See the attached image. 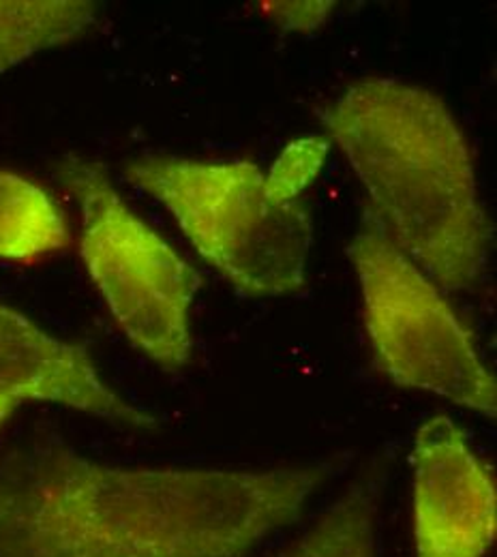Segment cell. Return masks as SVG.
I'll use <instances>...</instances> for the list:
<instances>
[{
  "label": "cell",
  "instance_id": "cell-3",
  "mask_svg": "<svg viewBox=\"0 0 497 557\" xmlns=\"http://www.w3.org/2000/svg\"><path fill=\"white\" fill-rule=\"evenodd\" d=\"M125 176L181 225L198 253L249 296H287L305 285L311 210L277 200L251 161L144 157Z\"/></svg>",
  "mask_w": 497,
  "mask_h": 557
},
{
  "label": "cell",
  "instance_id": "cell-5",
  "mask_svg": "<svg viewBox=\"0 0 497 557\" xmlns=\"http://www.w3.org/2000/svg\"><path fill=\"white\" fill-rule=\"evenodd\" d=\"M362 289L364 324L382 371L399 386L494 418L496 380L444 292L366 209L348 247Z\"/></svg>",
  "mask_w": 497,
  "mask_h": 557
},
{
  "label": "cell",
  "instance_id": "cell-13",
  "mask_svg": "<svg viewBox=\"0 0 497 557\" xmlns=\"http://www.w3.org/2000/svg\"><path fill=\"white\" fill-rule=\"evenodd\" d=\"M17 408V401L15 399H7V397H0V426L7 422V418L13 414V410Z\"/></svg>",
  "mask_w": 497,
  "mask_h": 557
},
{
  "label": "cell",
  "instance_id": "cell-12",
  "mask_svg": "<svg viewBox=\"0 0 497 557\" xmlns=\"http://www.w3.org/2000/svg\"><path fill=\"white\" fill-rule=\"evenodd\" d=\"M335 2H266L264 9L284 28L289 30H313L320 28L331 15Z\"/></svg>",
  "mask_w": 497,
  "mask_h": 557
},
{
  "label": "cell",
  "instance_id": "cell-6",
  "mask_svg": "<svg viewBox=\"0 0 497 557\" xmlns=\"http://www.w3.org/2000/svg\"><path fill=\"white\" fill-rule=\"evenodd\" d=\"M417 557H487L496 543L494 476L448 417L419 429L412 448Z\"/></svg>",
  "mask_w": 497,
  "mask_h": 557
},
{
  "label": "cell",
  "instance_id": "cell-7",
  "mask_svg": "<svg viewBox=\"0 0 497 557\" xmlns=\"http://www.w3.org/2000/svg\"><path fill=\"white\" fill-rule=\"evenodd\" d=\"M0 397L65 406L110 422L150 429L154 417L119 395L88 349L63 342L0 302Z\"/></svg>",
  "mask_w": 497,
  "mask_h": 557
},
{
  "label": "cell",
  "instance_id": "cell-1",
  "mask_svg": "<svg viewBox=\"0 0 497 557\" xmlns=\"http://www.w3.org/2000/svg\"><path fill=\"white\" fill-rule=\"evenodd\" d=\"M337 470L110 466L37 437L0 461V557H245Z\"/></svg>",
  "mask_w": 497,
  "mask_h": 557
},
{
  "label": "cell",
  "instance_id": "cell-11",
  "mask_svg": "<svg viewBox=\"0 0 497 557\" xmlns=\"http://www.w3.org/2000/svg\"><path fill=\"white\" fill-rule=\"evenodd\" d=\"M328 154V139L302 138L291 141L266 174L269 191L284 202L298 200L320 174Z\"/></svg>",
  "mask_w": 497,
  "mask_h": 557
},
{
  "label": "cell",
  "instance_id": "cell-10",
  "mask_svg": "<svg viewBox=\"0 0 497 557\" xmlns=\"http://www.w3.org/2000/svg\"><path fill=\"white\" fill-rule=\"evenodd\" d=\"M97 11L88 0H0V75L77 39L95 26Z\"/></svg>",
  "mask_w": 497,
  "mask_h": 557
},
{
  "label": "cell",
  "instance_id": "cell-8",
  "mask_svg": "<svg viewBox=\"0 0 497 557\" xmlns=\"http://www.w3.org/2000/svg\"><path fill=\"white\" fill-rule=\"evenodd\" d=\"M384 472L362 474L298 539L269 557H380Z\"/></svg>",
  "mask_w": 497,
  "mask_h": 557
},
{
  "label": "cell",
  "instance_id": "cell-4",
  "mask_svg": "<svg viewBox=\"0 0 497 557\" xmlns=\"http://www.w3.org/2000/svg\"><path fill=\"white\" fill-rule=\"evenodd\" d=\"M59 176L79 205V253L112 318L154 364L183 369L200 273L125 205L101 163L70 154Z\"/></svg>",
  "mask_w": 497,
  "mask_h": 557
},
{
  "label": "cell",
  "instance_id": "cell-9",
  "mask_svg": "<svg viewBox=\"0 0 497 557\" xmlns=\"http://www.w3.org/2000/svg\"><path fill=\"white\" fill-rule=\"evenodd\" d=\"M63 210L46 189L0 170V260L37 262L70 247Z\"/></svg>",
  "mask_w": 497,
  "mask_h": 557
},
{
  "label": "cell",
  "instance_id": "cell-2",
  "mask_svg": "<svg viewBox=\"0 0 497 557\" xmlns=\"http://www.w3.org/2000/svg\"><path fill=\"white\" fill-rule=\"evenodd\" d=\"M320 121L401 251L442 292L470 289L494 232L470 141L446 103L421 86L373 77L348 86Z\"/></svg>",
  "mask_w": 497,
  "mask_h": 557
}]
</instances>
